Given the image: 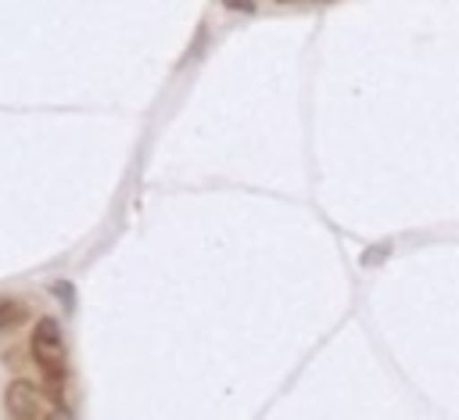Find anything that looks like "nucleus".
<instances>
[{"label": "nucleus", "instance_id": "1", "mask_svg": "<svg viewBox=\"0 0 459 420\" xmlns=\"http://www.w3.org/2000/svg\"><path fill=\"white\" fill-rule=\"evenodd\" d=\"M29 348H32V363L39 366L43 381L50 384L54 402H57V406H65L61 391H65L68 370H65V334H61V323H57L54 316H39V319H36V327H32Z\"/></svg>", "mask_w": 459, "mask_h": 420}, {"label": "nucleus", "instance_id": "2", "mask_svg": "<svg viewBox=\"0 0 459 420\" xmlns=\"http://www.w3.org/2000/svg\"><path fill=\"white\" fill-rule=\"evenodd\" d=\"M43 406H47L43 391L36 384H29V381H11L4 388V409L14 420H39V416H47Z\"/></svg>", "mask_w": 459, "mask_h": 420}, {"label": "nucleus", "instance_id": "3", "mask_svg": "<svg viewBox=\"0 0 459 420\" xmlns=\"http://www.w3.org/2000/svg\"><path fill=\"white\" fill-rule=\"evenodd\" d=\"M25 319H29V305L25 302H18V298H4L0 302V330H11L18 323H25Z\"/></svg>", "mask_w": 459, "mask_h": 420}, {"label": "nucleus", "instance_id": "4", "mask_svg": "<svg viewBox=\"0 0 459 420\" xmlns=\"http://www.w3.org/2000/svg\"><path fill=\"white\" fill-rule=\"evenodd\" d=\"M387 255H391V244H377V248H369V251L362 255V262H366V266H377V262L387 258Z\"/></svg>", "mask_w": 459, "mask_h": 420}, {"label": "nucleus", "instance_id": "5", "mask_svg": "<svg viewBox=\"0 0 459 420\" xmlns=\"http://www.w3.org/2000/svg\"><path fill=\"white\" fill-rule=\"evenodd\" d=\"M226 7H233V11H251L255 4H251V0H226Z\"/></svg>", "mask_w": 459, "mask_h": 420}]
</instances>
